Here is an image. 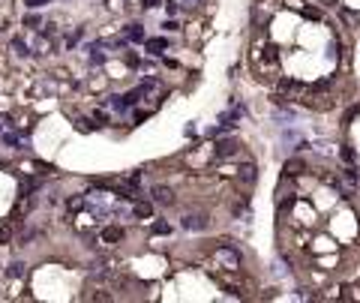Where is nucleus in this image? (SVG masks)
I'll use <instances>...</instances> for the list:
<instances>
[{
    "mask_svg": "<svg viewBox=\"0 0 360 303\" xmlns=\"http://www.w3.org/2000/svg\"><path fill=\"white\" fill-rule=\"evenodd\" d=\"M216 258H219V261H222L228 270H237V267H240V255H237L231 246H222V249L216 252Z\"/></svg>",
    "mask_w": 360,
    "mask_h": 303,
    "instance_id": "obj_1",
    "label": "nucleus"
},
{
    "mask_svg": "<svg viewBox=\"0 0 360 303\" xmlns=\"http://www.w3.org/2000/svg\"><path fill=\"white\" fill-rule=\"evenodd\" d=\"M237 180H240L243 186H252V183L258 180V169H255V162H246V165H240V171H237Z\"/></svg>",
    "mask_w": 360,
    "mask_h": 303,
    "instance_id": "obj_2",
    "label": "nucleus"
},
{
    "mask_svg": "<svg viewBox=\"0 0 360 303\" xmlns=\"http://www.w3.org/2000/svg\"><path fill=\"white\" fill-rule=\"evenodd\" d=\"M183 228H186V231H204V228H207V216H204V213H189V216H183Z\"/></svg>",
    "mask_w": 360,
    "mask_h": 303,
    "instance_id": "obj_3",
    "label": "nucleus"
},
{
    "mask_svg": "<svg viewBox=\"0 0 360 303\" xmlns=\"http://www.w3.org/2000/svg\"><path fill=\"white\" fill-rule=\"evenodd\" d=\"M123 237H126V231H123L120 225H105V228H102V240H105V243H120Z\"/></svg>",
    "mask_w": 360,
    "mask_h": 303,
    "instance_id": "obj_4",
    "label": "nucleus"
},
{
    "mask_svg": "<svg viewBox=\"0 0 360 303\" xmlns=\"http://www.w3.org/2000/svg\"><path fill=\"white\" fill-rule=\"evenodd\" d=\"M213 150H216V156H219V159H228V156H234V153H237V141L225 138V141H219Z\"/></svg>",
    "mask_w": 360,
    "mask_h": 303,
    "instance_id": "obj_5",
    "label": "nucleus"
},
{
    "mask_svg": "<svg viewBox=\"0 0 360 303\" xmlns=\"http://www.w3.org/2000/svg\"><path fill=\"white\" fill-rule=\"evenodd\" d=\"M165 45H168V39H165V36L144 39V51H150V54H159V51H165Z\"/></svg>",
    "mask_w": 360,
    "mask_h": 303,
    "instance_id": "obj_6",
    "label": "nucleus"
},
{
    "mask_svg": "<svg viewBox=\"0 0 360 303\" xmlns=\"http://www.w3.org/2000/svg\"><path fill=\"white\" fill-rule=\"evenodd\" d=\"M153 201L156 204H174V192L168 186H153Z\"/></svg>",
    "mask_w": 360,
    "mask_h": 303,
    "instance_id": "obj_7",
    "label": "nucleus"
},
{
    "mask_svg": "<svg viewBox=\"0 0 360 303\" xmlns=\"http://www.w3.org/2000/svg\"><path fill=\"white\" fill-rule=\"evenodd\" d=\"M132 213H135L138 219H150V216H153V204H147V201H138L135 207H132Z\"/></svg>",
    "mask_w": 360,
    "mask_h": 303,
    "instance_id": "obj_8",
    "label": "nucleus"
},
{
    "mask_svg": "<svg viewBox=\"0 0 360 303\" xmlns=\"http://www.w3.org/2000/svg\"><path fill=\"white\" fill-rule=\"evenodd\" d=\"M300 171H306L303 159H288V162H285V174H291V177H294V174H300Z\"/></svg>",
    "mask_w": 360,
    "mask_h": 303,
    "instance_id": "obj_9",
    "label": "nucleus"
},
{
    "mask_svg": "<svg viewBox=\"0 0 360 303\" xmlns=\"http://www.w3.org/2000/svg\"><path fill=\"white\" fill-rule=\"evenodd\" d=\"M126 39H132V42H144V30H141L138 24H132L129 30H126Z\"/></svg>",
    "mask_w": 360,
    "mask_h": 303,
    "instance_id": "obj_10",
    "label": "nucleus"
},
{
    "mask_svg": "<svg viewBox=\"0 0 360 303\" xmlns=\"http://www.w3.org/2000/svg\"><path fill=\"white\" fill-rule=\"evenodd\" d=\"M9 240H12V222L0 225V246H3V243H9Z\"/></svg>",
    "mask_w": 360,
    "mask_h": 303,
    "instance_id": "obj_11",
    "label": "nucleus"
},
{
    "mask_svg": "<svg viewBox=\"0 0 360 303\" xmlns=\"http://www.w3.org/2000/svg\"><path fill=\"white\" fill-rule=\"evenodd\" d=\"M150 231H153V234H168L171 228H168V222H153V225H150Z\"/></svg>",
    "mask_w": 360,
    "mask_h": 303,
    "instance_id": "obj_12",
    "label": "nucleus"
},
{
    "mask_svg": "<svg viewBox=\"0 0 360 303\" xmlns=\"http://www.w3.org/2000/svg\"><path fill=\"white\" fill-rule=\"evenodd\" d=\"M21 273H24V264H21V261H12V264H9V276H21Z\"/></svg>",
    "mask_w": 360,
    "mask_h": 303,
    "instance_id": "obj_13",
    "label": "nucleus"
},
{
    "mask_svg": "<svg viewBox=\"0 0 360 303\" xmlns=\"http://www.w3.org/2000/svg\"><path fill=\"white\" fill-rule=\"evenodd\" d=\"M342 159H345V162H354V150H351V147H342Z\"/></svg>",
    "mask_w": 360,
    "mask_h": 303,
    "instance_id": "obj_14",
    "label": "nucleus"
},
{
    "mask_svg": "<svg viewBox=\"0 0 360 303\" xmlns=\"http://www.w3.org/2000/svg\"><path fill=\"white\" fill-rule=\"evenodd\" d=\"M24 3H27V6H33V9H39V6H45L48 0H24Z\"/></svg>",
    "mask_w": 360,
    "mask_h": 303,
    "instance_id": "obj_15",
    "label": "nucleus"
},
{
    "mask_svg": "<svg viewBox=\"0 0 360 303\" xmlns=\"http://www.w3.org/2000/svg\"><path fill=\"white\" fill-rule=\"evenodd\" d=\"M93 300H111V294H108V291H96V294H93Z\"/></svg>",
    "mask_w": 360,
    "mask_h": 303,
    "instance_id": "obj_16",
    "label": "nucleus"
},
{
    "mask_svg": "<svg viewBox=\"0 0 360 303\" xmlns=\"http://www.w3.org/2000/svg\"><path fill=\"white\" fill-rule=\"evenodd\" d=\"M24 24H30V27H36V24H39V15H27V18H24Z\"/></svg>",
    "mask_w": 360,
    "mask_h": 303,
    "instance_id": "obj_17",
    "label": "nucleus"
},
{
    "mask_svg": "<svg viewBox=\"0 0 360 303\" xmlns=\"http://www.w3.org/2000/svg\"><path fill=\"white\" fill-rule=\"evenodd\" d=\"M165 9H168V15H174V12H177V3H174V0H168V3H165Z\"/></svg>",
    "mask_w": 360,
    "mask_h": 303,
    "instance_id": "obj_18",
    "label": "nucleus"
},
{
    "mask_svg": "<svg viewBox=\"0 0 360 303\" xmlns=\"http://www.w3.org/2000/svg\"><path fill=\"white\" fill-rule=\"evenodd\" d=\"M3 141H6L9 147H15V144H18V138H15V135H3Z\"/></svg>",
    "mask_w": 360,
    "mask_h": 303,
    "instance_id": "obj_19",
    "label": "nucleus"
},
{
    "mask_svg": "<svg viewBox=\"0 0 360 303\" xmlns=\"http://www.w3.org/2000/svg\"><path fill=\"white\" fill-rule=\"evenodd\" d=\"M90 60H93V63H105V57H102V54H96V48H93V54H90Z\"/></svg>",
    "mask_w": 360,
    "mask_h": 303,
    "instance_id": "obj_20",
    "label": "nucleus"
},
{
    "mask_svg": "<svg viewBox=\"0 0 360 303\" xmlns=\"http://www.w3.org/2000/svg\"><path fill=\"white\" fill-rule=\"evenodd\" d=\"M162 0H144V9H153V6H159Z\"/></svg>",
    "mask_w": 360,
    "mask_h": 303,
    "instance_id": "obj_21",
    "label": "nucleus"
},
{
    "mask_svg": "<svg viewBox=\"0 0 360 303\" xmlns=\"http://www.w3.org/2000/svg\"><path fill=\"white\" fill-rule=\"evenodd\" d=\"M195 3H198V0H183V9H192Z\"/></svg>",
    "mask_w": 360,
    "mask_h": 303,
    "instance_id": "obj_22",
    "label": "nucleus"
}]
</instances>
